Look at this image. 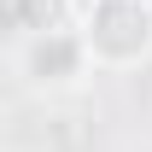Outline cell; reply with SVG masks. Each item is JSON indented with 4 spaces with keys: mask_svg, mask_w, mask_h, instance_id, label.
Returning a JSON list of instances; mask_svg holds the SVG:
<instances>
[{
    "mask_svg": "<svg viewBox=\"0 0 152 152\" xmlns=\"http://www.w3.org/2000/svg\"><path fill=\"white\" fill-rule=\"evenodd\" d=\"M76 23L99 70H134L152 58V0H82Z\"/></svg>",
    "mask_w": 152,
    "mask_h": 152,
    "instance_id": "obj_2",
    "label": "cell"
},
{
    "mask_svg": "<svg viewBox=\"0 0 152 152\" xmlns=\"http://www.w3.org/2000/svg\"><path fill=\"white\" fill-rule=\"evenodd\" d=\"M94 70L99 64L88 53L76 18H53V23H35V29L18 35V76H23V88H35V94H70Z\"/></svg>",
    "mask_w": 152,
    "mask_h": 152,
    "instance_id": "obj_1",
    "label": "cell"
}]
</instances>
